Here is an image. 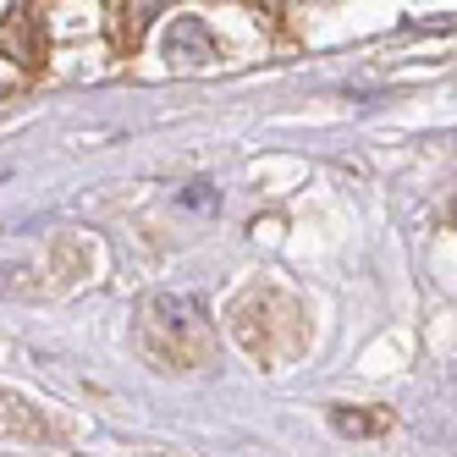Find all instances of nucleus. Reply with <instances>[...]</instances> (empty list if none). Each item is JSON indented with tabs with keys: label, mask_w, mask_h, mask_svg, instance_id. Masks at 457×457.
Returning a JSON list of instances; mask_svg holds the SVG:
<instances>
[{
	"label": "nucleus",
	"mask_w": 457,
	"mask_h": 457,
	"mask_svg": "<svg viewBox=\"0 0 457 457\" xmlns=\"http://www.w3.org/2000/svg\"><path fill=\"white\" fill-rule=\"evenodd\" d=\"M182 204H193V210H204V204H215V193H210V182H193V193H182Z\"/></svg>",
	"instance_id": "nucleus-2"
},
{
	"label": "nucleus",
	"mask_w": 457,
	"mask_h": 457,
	"mask_svg": "<svg viewBox=\"0 0 457 457\" xmlns=\"http://www.w3.org/2000/svg\"><path fill=\"white\" fill-rule=\"evenodd\" d=\"M166 55H171V67H204V61L215 55V34L199 17H177L166 28Z\"/></svg>",
	"instance_id": "nucleus-1"
}]
</instances>
